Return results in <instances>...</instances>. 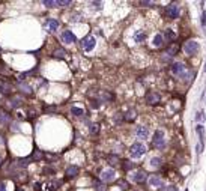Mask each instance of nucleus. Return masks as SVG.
<instances>
[{
    "instance_id": "f257e3e1",
    "label": "nucleus",
    "mask_w": 206,
    "mask_h": 191,
    "mask_svg": "<svg viewBox=\"0 0 206 191\" xmlns=\"http://www.w3.org/2000/svg\"><path fill=\"white\" fill-rule=\"evenodd\" d=\"M153 142H152V146L155 149H163L165 146V138H164V131L163 130H158L155 131V134H153Z\"/></svg>"
},
{
    "instance_id": "f03ea898",
    "label": "nucleus",
    "mask_w": 206,
    "mask_h": 191,
    "mask_svg": "<svg viewBox=\"0 0 206 191\" xmlns=\"http://www.w3.org/2000/svg\"><path fill=\"white\" fill-rule=\"evenodd\" d=\"M146 154V148L143 143H134L131 148H130V155L133 158H141Z\"/></svg>"
},
{
    "instance_id": "7ed1b4c3",
    "label": "nucleus",
    "mask_w": 206,
    "mask_h": 191,
    "mask_svg": "<svg viewBox=\"0 0 206 191\" xmlns=\"http://www.w3.org/2000/svg\"><path fill=\"white\" fill-rule=\"evenodd\" d=\"M199 42H196V41H187L185 44H184V51L188 54V56H196L197 53H199Z\"/></svg>"
},
{
    "instance_id": "20e7f679",
    "label": "nucleus",
    "mask_w": 206,
    "mask_h": 191,
    "mask_svg": "<svg viewBox=\"0 0 206 191\" xmlns=\"http://www.w3.org/2000/svg\"><path fill=\"white\" fill-rule=\"evenodd\" d=\"M95 45H96V39L93 36H86L81 41V47H83L84 51H92V50L95 48Z\"/></svg>"
},
{
    "instance_id": "39448f33",
    "label": "nucleus",
    "mask_w": 206,
    "mask_h": 191,
    "mask_svg": "<svg viewBox=\"0 0 206 191\" xmlns=\"http://www.w3.org/2000/svg\"><path fill=\"white\" fill-rule=\"evenodd\" d=\"M165 14H167L169 18L176 20V18H179V15H181V9H179L177 5H169L165 8Z\"/></svg>"
},
{
    "instance_id": "423d86ee",
    "label": "nucleus",
    "mask_w": 206,
    "mask_h": 191,
    "mask_svg": "<svg viewBox=\"0 0 206 191\" xmlns=\"http://www.w3.org/2000/svg\"><path fill=\"white\" fill-rule=\"evenodd\" d=\"M114 177H116V172L113 169H107L101 173V182L102 184H108V182H113L114 181Z\"/></svg>"
},
{
    "instance_id": "0eeeda50",
    "label": "nucleus",
    "mask_w": 206,
    "mask_h": 191,
    "mask_svg": "<svg viewBox=\"0 0 206 191\" xmlns=\"http://www.w3.org/2000/svg\"><path fill=\"white\" fill-rule=\"evenodd\" d=\"M185 71H187V68H185V65H184L182 62H175L173 65H172V72H173L175 75L182 77V75L185 74Z\"/></svg>"
},
{
    "instance_id": "6e6552de",
    "label": "nucleus",
    "mask_w": 206,
    "mask_h": 191,
    "mask_svg": "<svg viewBox=\"0 0 206 191\" xmlns=\"http://www.w3.org/2000/svg\"><path fill=\"white\" fill-rule=\"evenodd\" d=\"M160 101H161V95L157 93V92H150V93L146 95V103L149 105H155V104L160 103Z\"/></svg>"
},
{
    "instance_id": "1a4fd4ad",
    "label": "nucleus",
    "mask_w": 206,
    "mask_h": 191,
    "mask_svg": "<svg viewBox=\"0 0 206 191\" xmlns=\"http://www.w3.org/2000/svg\"><path fill=\"white\" fill-rule=\"evenodd\" d=\"M133 181L135 182V184H145L146 181H148V175H146V172H143V170H138L135 175H134V177H133Z\"/></svg>"
},
{
    "instance_id": "9d476101",
    "label": "nucleus",
    "mask_w": 206,
    "mask_h": 191,
    "mask_svg": "<svg viewBox=\"0 0 206 191\" xmlns=\"http://www.w3.org/2000/svg\"><path fill=\"white\" fill-rule=\"evenodd\" d=\"M62 41L65 42V44H72V42L77 41V38H75V35L71 30H65V32L62 33Z\"/></svg>"
},
{
    "instance_id": "9b49d317",
    "label": "nucleus",
    "mask_w": 206,
    "mask_h": 191,
    "mask_svg": "<svg viewBox=\"0 0 206 191\" xmlns=\"http://www.w3.org/2000/svg\"><path fill=\"white\" fill-rule=\"evenodd\" d=\"M135 134H137V138L138 140H146L149 137V130L146 128V126H138Z\"/></svg>"
},
{
    "instance_id": "f8f14e48",
    "label": "nucleus",
    "mask_w": 206,
    "mask_h": 191,
    "mask_svg": "<svg viewBox=\"0 0 206 191\" xmlns=\"http://www.w3.org/2000/svg\"><path fill=\"white\" fill-rule=\"evenodd\" d=\"M78 172H80V169L77 167V165H68L66 170H65V175L68 177H75L77 175H78Z\"/></svg>"
},
{
    "instance_id": "ddd939ff",
    "label": "nucleus",
    "mask_w": 206,
    "mask_h": 191,
    "mask_svg": "<svg viewBox=\"0 0 206 191\" xmlns=\"http://www.w3.org/2000/svg\"><path fill=\"white\" fill-rule=\"evenodd\" d=\"M47 27L50 32H56L59 29V21L57 20H48L47 21Z\"/></svg>"
},
{
    "instance_id": "4468645a",
    "label": "nucleus",
    "mask_w": 206,
    "mask_h": 191,
    "mask_svg": "<svg viewBox=\"0 0 206 191\" xmlns=\"http://www.w3.org/2000/svg\"><path fill=\"white\" fill-rule=\"evenodd\" d=\"M149 184L152 187H163V181L160 176H150L149 177Z\"/></svg>"
},
{
    "instance_id": "2eb2a0df",
    "label": "nucleus",
    "mask_w": 206,
    "mask_h": 191,
    "mask_svg": "<svg viewBox=\"0 0 206 191\" xmlns=\"http://www.w3.org/2000/svg\"><path fill=\"white\" fill-rule=\"evenodd\" d=\"M152 44L155 45L157 48L163 47V45H164V38H163L161 35H155V36H153V41H152Z\"/></svg>"
},
{
    "instance_id": "dca6fc26",
    "label": "nucleus",
    "mask_w": 206,
    "mask_h": 191,
    "mask_svg": "<svg viewBox=\"0 0 206 191\" xmlns=\"http://www.w3.org/2000/svg\"><path fill=\"white\" fill-rule=\"evenodd\" d=\"M145 39H146V33H145V32L138 30V32L134 33V41H135V42H143Z\"/></svg>"
},
{
    "instance_id": "f3484780",
    "label": "nucleus",
    "mask_w": 206,
    "mask_h": 191,
    "mask_svg": "<svg viewBox=\"0 0 206 191\" xmlns=\"http://www.w3.org/2000/svg\"><path fill=\"white\" fill-rule=\"evenodd\" d=\"M18 89H20V91H23V92H26V93H32V87L29 84H26V83H20L18 84Z\"/></svg>"
},
{
    "instance_id": "a211bd4d",
    "label": "nucleus",
    "mask_w": 206,
    "mask_h": 191,
    "mask_svg": "<svg viewBox=\"0 0 206 191\" xmlns=\"http://www.w3.org/2000/svg\"><path fill=\"white\" fill-rule=\"evenodd\" d=\"M161 164H163V161H161V158H158V157L150 160V165H152L153 169H158V167H161Z\"/></svg>"
},
{
    "instance_id": "6ab92c4d",
    "label": "nucleus",
    "mask_w": 206,
    "mask_h": 191,
    "mask_svg": "<svg viewBox=\"0 0 206 191\" xmlns=\"http://www.w3.org/2000/svg\"><path fill=\"white\" fill-rule=\"evenodd\" d=\"M11 120V116L6 113V111H0V122L2 123H8Z\"/></svg>"
},
{
    "instance_id": "aec40b11",
    "label": "nucleus",
    "mask_w": 206,
    "mask_h": 191,
    "mask_svg": "<svg viewBox=\"0 0 206 191\" xmlns=\"http://www.w3.org/2000/svg\"><path fill=\"white\" fill-rule=\"evenodd\" d=\"M71 113L74 114V116H83V114H84V110L80 108V107H71Z\"/></svg>"
},
{
    "instance_id": "412c9836",
    "label": "nucleus",
    "mask_w": 206,
    "mask_h": 191,
    "mask_svg": "<svg viewBox=\"0 0 206 191\" xmlns=\"http://www.w3.org/2000/svg\"><path fill=\"white\" fill-rule=\"evenodd\" d=\"M0 92H2L3 95H9V93H11V86L2 83V84H0Z\"/></svg>"
},
{
    "instance_id": "4be33fe9",
    "label": "nucleus",
    "mask_w": 206,
    "mask_h": 191,
    "mask_svg": "<svg viewBox=\"0 0 206 191\" xmlns=\"http://www.w3.org/2000/svg\"><path fill=\"white\" fill-rule=\"evenodd\" d=\"M176 38V33L172 30V29H167L165 30V39H169V41H173Z\"/></svg>"
},
{
    "instance_id": "5701e85b",
    "label": "nucleus",
    "mask_w": 206,
    "mask_h": 191,
    "mask_svg": "<svg viewBox=\"0 0 206 191\" xmlns=\"http://www.w3.org/2000/svg\"><path fill=\"white\" fill-rule=\"evenodd\" d=\"M65 56H66V53H65V50H63V48H57L54 51V57H57V59H63Z\"/></svg>"
},
{
    "instance_id": "b1692460",
    "label": "nucleus",
    "mask_w": 206,
    "mask_h": 191,
    "mask_svg": "<svg viewBox=\"0 0 206 191\" xmlns=\"http://www.w3.org/2000/svg\"><path fill=\"white\" fill-rule=\"evenodd\" d=\"M21 103H23V99H21V98H12V99H11V105L14 107V108L20 107V105H21Z\"/></svg>"
},
{
    "instance_id": "393cba45",
    "label": "nucleus",
    "mask_w": 206,
    "mask_h": 191,
    "mask_svg": "<svg viewBox=\"0 0 206 191\" xmlns=\"http://www.w3.org/2000/svg\"><path fill=\"white\" fill-rule=\"evenodd\" d=\"M59 185H60V182H59V181H54V182H50V184L47 185V188H48V191H54Z\"/></svg>"
},
{
    "instance_id": "a878e982",
    "label": "nucleus",
    "mask_w": 206,
    "mask_h": 191,
    "mask_svg": "<svg viewBox=\"0 0 206 191\" xmlns=\"http://www.w3.org/2000/svg\"><path fill=\"white\" fill-rule=\"evenodd\" d=\"M44 5H45L47 8H56V6H57V2H53V0H45Z\"/></svg>"
},
{
    "instance_id": "bb28decb",
    "label": "nucleus",
    "mask_w": 206,
    "mask_h": 191,
    "mask_svg": "<svg viewBox=\"0 0 206 191\" xmlns=\"http://www.w3.org/2000/svg\"><path fill=\"white\" fill-rule=\"evenodd\" d=\"M98 131H99V125L98 123H95V125L91 126V133L92 134H98Z\"/></svg>"
},
{
    "instance_id": "cd10ccee",
    "label": "nucleus",
    "mask_w": 206,
    "mask_h": 191,
    "mask_svg": "<svg viewBox=\"0 0 206 191\" xmlns=\"http://www.w3.org/2000/svg\"><path fill=\"white\" fill-rule=\"evenodd\" d=\"M57 6H71V2L69 0H60V2H57Z\"/></svg>"
},
{
    "instance_id": "c85d7f7f",
    "label": "nucleus",
    "mask_w": 206,
    "mask_h": 191,
    "mask_svg": "<svg viewBox=\"0 0 206 191\" xmlns=\"http://www.w3.org/2000/svg\"><path fill=\"white\" fill-rule=\"evenodd\" d=\"M93 185L99 190V191H102V190H104V184H102V182H99V181H93Z\"/></svg>"
},
{
    "instance_id": "c756f323",
    "label": "nucleus",
    "mask_w": 206,
    "mask_h": 191,
    "mask_svg": "<svg viewBox=\"0 0 206 191\" xmlns=\"http://www.w3.org/2000/svg\"><path fill=\"white\" fill-rule=\"evenodd\" d=\"M202 26H203V29H206V11L202 12Z\"/></svg>"
},
{
    "instance_id": "7c9ffc66",
    "label": "nucleus",
    "mask_w": 206,
    "mask_h": 191,
    "mask_svg": "<svg viewBox=\"0 0 206 191\" xmlns=\"http://www.w3.org/2000/svg\"><path fill=\"white\" fill-rule=\"evenodd\" d=\"M123 164H125V170H131V169L134 167V164H133V162H130V161H125Z\"/></svg>"
},
{
    "instance_id": "2f4dec72",
    "label": "nucleus",
    "mask_w": 206,
    "mask_h": 191,
    "mask_svg": "<svg viewBox=\"0 0 206 191\" xmlns=\"http://www.w3.org/2000/svg\"><path fill=\"white\" fill-rule=\"evenodd\" d=\"M39 158H42V154L41 152H35V155H33L32 160H39Z\"/></svg>"
},
{
    "instance_id": "473e14b6",
    "label": "nucleus",
    "mask_w": 206,
    "mask_h": 191,
    "mask_svg": "<svg viewBox=\"0 0 206 191\" xmlns=\"http://www.w3.org/2000/svg\"><path fill=\"white\" fill-rule=\"evenodd\" d=\"M164 191H177V190H176V187H173V185H170V187H167V188H164Z\"/></svg>"
},
{
    "instance_id": "72a5a7b5",
    "label": "nucleus",
    "mask_w": 206,
    "mask_h": 191,
    "mask_svg": "<svg viewBox=\"0 0 206 191\" xmlns=\"http://www.w3.org/2000/svg\"><path fill=\"white\" fill-rule=\"evenodd\" d=\"M0 191H6V185L3 181H0Z\"/></svg>"
},
{
    "instance_id": "f704fd0d",
    "label": "nucleus",
    "mask_w": 206,
    "mask_h": 191,
    "mask_svg": "<svg viewBox=\"0 0 206 191\" xmlns=\"http://www.w3.org/2000/svg\"><path fill=\"white\" fill-rule=\"evenodd\" d=\"M92 5L96 6V8H101V6H102V2H92Z\"/></svg>"
},
{
    "instance_id": "c9c22d12",
    "label": "nucleus",
    "mask_w": 206,
    "mask_h": 191,
    "mask_svg": "<svg viewBox=\"0 0 206 191\" xmlns=\"http://www.w3.org/2000/svg\"><path fill=\"white\" fill-rule=\"evenodd\" d=\"M143 6H153L152 2H143Z\"/></svg>"
},
{
    "instance_id": "e433bc0d",
    "label": "nucleus",
    "mask_w": 206,
    "mask_h": 191,
    "mask_svg": "<svg viewBox=\"0 0 206 191\" xmlns=\"http://www.w3.org/2000/svg\"><path fill=\"white\" fill-rule=\"evenodd\" d=\"M202 101H203V103H206V89H205V93L202 95Z\"/></svg>"
},
{
    "instance_id": "4c0bfd02",
    "label": "nucleus",
    "mask_w": 206,
    "mask_h": 191,
    "mask_svg": "<svg viewBox=\"0 0 206 191\" xmlns=\"http://www.w3.org/2000/svg\"><path fill=\"white\" fill-rule=\"evenodd\" d=\"M203 71L206 72V62H205V66H203Z\"/></svg>"
}]
</instances>
